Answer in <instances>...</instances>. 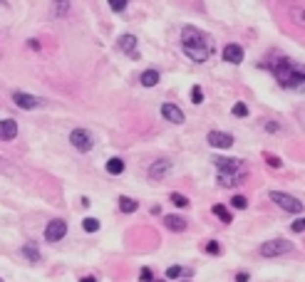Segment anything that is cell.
<instances>
[{
  "mask_svg": "<svg viewBox=\"0 0 305 282\" xmlns=\"http://www.w3.org/2000/svg\"><path fill=\"white\" fill-rule=\"evenodd\" d=\"M70 144L77 149V151H92V146H94V136L87 131V129H74L72 134H70Z\"/></svg>",
  "mask_w": 305,
  "mask_h": 282,
  "instance_id": "5",
  "label": "cell"
},
{
  "mask_svg": "<svg viewBox=\"0 0 305 282\" xmlns=\"http://www.w3.org/2000/svg\"><path fill=\"white\" fill-rule=\"evenodd\" d=\"M169 198H171V203L179 206V208H186V206H188V198H186L184 193H171Z\"/></svg>",
  "mask_w": 305,
  "mask_h": 282,
  "instance_id": "24",
  "label": "cell"
},
{
  "mask_svg": "<svg viewBox=\"0 0 305 282\" xmlns=\"http://www.w3.org/2000/svg\"><path fill=\"white\" fill-rule=\"evenodd\" d=\"M15 136H18V122H13V119H3V122H0V139L13 141Z\"/></svg>",
  "mask_w": 305,
  "mask_h": 282,
  "instance_id": "14",
  "label": "cell"
},
{
  "mask_svg": "<svg viewBox=\"0 0 305 282\" xmlns=\"http://www.w3.org/2000/svg\"><path fill=\"white\" fill-rule=\"evenodd\" d=\"M303 228H305V225H303V220H295V223L290 225V230H293V233H303Z\"/></svg>",
  "mask_w": 305,
  "mask_h": 282,
  "instance_id": "32",
  "label": "cell"
},
{
  "mask_svg": "<svg viewBox=\"0 0 305 282\" xmlns=\"http://www.w3.org/2000/svg\"><path fill=\"white\" fill-rule=\"evenodd\" d=\"M241 181H246L243 171H236V174H228V171H218V183H221L223 188H231V186H236V183H241Z\"/></svg>",
  "mask_w": 305,
  "mask_h": 282,
  "instance_id": "13",
  "label": "cell"
},
{
  "mask_svg": "<svg viewBox=\"0 0 305 282\" xmlns=\"http://www.w3.org/2000/svg\"><path fill=\"white\" fill-rule=\"evenodd\" d=\"M23 255H25L30 262H37V260H40V250H37L35 243H27V245L23 248Z\"/></svg>",
  "mask_w": 305,
  "mask_h": 282,
  "instance_id": "21",
  "label": "cell"
},
{
  "mask_svg": "<svg viewBox=\"0 0 305 282\" xmlns=\"http://www.w3.org/2000/svg\"><path fill=\"white\" fill-rule=\"evenodd\" d=\"M80 282H97V277H92V275H87V277H82Z\"/></svg>",
  "mask_w": 305,
  "mask_h": 282,
  "instance_id": "35",
  "label": "cell"
},
{
  "mask_svg": "<svg viewBox=\"0 0 305 282\" xmlns=\"http://www.w3.org/2000/svg\"><path fill=\"white\" fill-rule=\"evenodd\" d=\"M234 116H248V107L238 102V104L234 107Z\"/></svg>",
  "mask_w": 305,
  "mask_h": 282,
  "instance_id": "29",
  "label": "cell"
},
{
  "mask_svg": "<svg viewBox=\"0 0 305 282\" xmlns=\"http://www.w3.org/2000/svg\"><path fill=\"white\" fill-rule=\"evenodd\" d=\"M70 5H72V0H52V13L55 18H65L70 13Z\"/></svg>",
  "mask_w": 305,
  "mask_h": 282,
  "instance_id": "19",
  "label": "cell"
},
{
  "mask_svg": "<svg viewBox=\"0 0 305 282\" xmlns=\"http://www.w3.org/2000/svg\"><path fill=\"white\" fill-rule=\"evenodd\" d=\"M181 50L186 52L188 60L204 65V62H209L211 55H213V43H211V37H209L204 30L186 25V27L181 30Z\"/></svg>",
  "mask_w": 305,
  "mask_h": 282,
  "instance_id": "1",
  "label": "cell"
},
{
  "mask_svg": "<svg viewBox=\"0 0 305 282\" xmlns=\"http://www.w3.org/2000/svg\"><path fill=\"white\" fill-rule=\"evenodd\" d=\"M216 169L218 171H228V174H236V171H243V161L241 158L221 156V158H216Z\"/></svg>",
  "mask_w": 305,
  "mask_h": 282,
  "instance_id": "9",
  "label": "cell"
},
{
  "mask_svg": "<svg viewBox=\"0 0 305 282\" xmlns=\"http://www.w3.org/2000/svg\"><path fill=\"white\" fill-rule=\"evenodd\" d=\"M223 60L231 65H241L243 62V47L241 45H226L223 47Z\"/></svg>",
  "mask_w": 305,
  "mask_h": 282,
  "instance_id": "12",
  "label": "cell"
},
{
  "mask_svg": "<svg viewBox=\"0 0 305 282\" xmlns=\"http://www.w3.org/2000/svg\"><path fill=\"white\" fill-rule=\"evenodd\" d=\"M265 158H268V164H271V166L281 169V158H276V156H265Z\"/></svg>",
  "mask_w": 305,
  "mask_h": 282,
  "instance_id": "33",
  "label": "cell"
},
{
  "mask_svg": "<svg viewBox=\"0 0 305 282\" xmlns=\"http://www.w3.org/2000/svg\"><path fill=\"white\" fill-rule=\"evenodd\" d=\"M273 74H276V79L283 87H293V89L298 87V89H303V69L295 67L290 60H285V57L276 60L273 62Z\"/></svg>",
  "mask_w": 305,
  "mask_h": 282,
  "instance_id": "2",
  "label": "cell"
},
{
  "mask_svg": "<svg viewBox=\"0 0 305 282\" xmlns=\"http://www.w3.org/2000/svg\"><path fill=\"white\" fill-rule=\"evenodd\" d=\"M288 253H293V243H288V240H268V243L260 245L263 258H281Z\"/></svg>",
  "mask_w": 305,
  "mask_h": 282,
  "instance_id": "3",
  "label": "cell"
},
{
  "mask_svg": "<svg viewBox=\"0 0 305 282\" xmlns=\"http://www.w3.org/2000/svg\"><path fill=\"white\" fill-rule=\"evenodd\" d=\"M151 282H164V280H151Z\"/></svg>",
  "mask_w": 305,
  "mask_h": 282,
  "instance_id": "36",
  "label": "cell"
},
{
  "mask_svg": "<svg viewBox=\"0 0 305 282\" xmlns=\"http://www.w3.org/2000/svg\"><path fill=\"white\" fill-rule=\"evenodd\" d=\"M0 282H3V280H0Z\"/></svg>",
  "mask_w": 305,
  "mask_h": 282,
  "instance_id": "37",
  "label": "cell"
},
{
  "mask_svg": "<svg viewBox=\"0 0 305 282\" xmlns=\"http://www.w3.org/2000/svg\"><path fill=\"white\" fill-rule=\"evenodd\" d=\"M139 82H141L144 87H157V85H159V72H157V69H146V72H141Z\"/></svg>",
  "mask_w": 305,
  "mask_h": 282,
  "instance_id": "17",
  "label": "cell"
},
{
  "mask_svg": "<svg viewBox=\"0 0 305 282\" xmlns=\"http://www.w3.org/2000/svg\"><path fill=\"white\" fill-rule=\"evenodd\" d=\"M271 200L276 206H281L283 211H288V213H300L303 211V203L295 198V195H290V193H283V191H273L271 193Z\"/></svg>",
  "mask_w": 305,
  "mask_h": 282,
  "instance_id": "4",
  "label": "cell"
},
{
  "mask_svg": "<svg viewBox=\"0 0 305 282\" xmlns=\"http://www.w3.org/2000/svg\"><path fill=\"white\" fill-rule=\"evenodd\" d=\"M107 3H109V8H112L114 13H122V10L129 5V0H107Z\"/></svg>",
  "mask_w": 305,
  "mask_h": 282,
  "instance_id": "26",
  "label": "cell"
},
{
  "mask_svg": "<svg viewBox=\"0 0 305 282\" xmlns=\"http://www.w3.org/2000/svg\"><path fill=\"white\" fill-rule=\"evenodd\" d=\"M206 253H209V255H218V253H221V245H218V243H209V245H206Z\"/></svg>",
  "mask_w": 305,
  "mask_h": 282,
  "instance_id": "31",
  "label": "cell"
},
{
  "mask_svg": "<svg viewBox=\"0 0 305 282\" xmlns=\"http://www.w3.org/2000/svg\"><path fill=\"white\" fill-rule=\"evenodd\" d=\"M169 171H171V161H169V158H159L157 164H151V166H149V178L162 181V178H166Z\"/></svg>",
  "mask_w": 305,
  "mask_h": 282,
  "instance_id": "7",
  "label": "cell"
},
{
  "mask_svg": "<svg viewBox=\"0 0 305 282\" xmlns=\"http://www.w3.org/2000/svg\"><path fill=\"white\" fill-rule=\"evenodd\" d=\"M107 174H112V176H119V174H124V161H122L119 156L109 158V161H107Z\"/></svg>",
  "mask_w": 305,
  "mask_h": 282,
  "instance_id": "18",
  "label": "cell"
},
{
  "mask_svg": "<svg viewBox=\"0 0 305 282\" xmlns=\"http://www.w3.org/2000/svg\"><path fill=\"white\" fill-rule=\"evenodd\" d=\"M181 275H184V267H179V265H171V267L166 270V277H169V280H179Z\"/></svg>",
  "mask_w": 305,
  "mask_h": 282,
  "instance_id": "27",
  "label": "cell"
},
{
  "mask_svg": "<svg viewBox=\"0 0 305 282\" xmlns=\"http://www.w3.org/2000/svg\"><path fill=\"white\" fill-rule=\"evenodd\" d=\"M213 213H216V216H218L223 223H231V213H228V208H226V206L216 203V206H213Z\"/></svg>",
  "mask_w": 305,
  "mask_h": 282,
  "instance_id": "22",
  "label": "cell"
},
{
  "mask_svg": "<svg viewBox=\"0 0 305 282\" xmlns=\"http://www.w3.org/2000/svg\"><path fill=\"white\" fill-rule=\"evenodd\" d=\"M236 282H248V272H238V275H236Z\"/></svg>",
  "mask_w": 305,
  "mask_h": 282,
  "instance_id": "34",
  "label": "cell"
},
{
  "mask_svg": "<svg viewBox=\"0 0 305 282\" xmlns=\"http://www.w3.org/2000/svg\"><path fill=\"white\" fill-rule=\"evenodd\" d=\"M137 208H139V203H137L134 198H129V195H122V198H119V211H122V213H134Z\"/></svg>",
  "mask_w": 305,
  "mask_h": 282,
  "instance_id": "20",
  "label": "cell"
},
{
  "mask_svg": "<svg viewBox=\"0 0 305 282\" xmlns=\"http://www.w3.org/2000/svg\"><path fill=\"white\" fill-rule=\"evenodd\" d=\"M191 102H194V104H201V102H204V89H201V87H194V89H191Z\"/></svg>",
  "mask_w": 305,
  "mask_h": 282,
  "instance_id": "28",
  "label": "cell"
},
{
  "mask_svg": "<svg viewBox=\"0 0 305 282\" xmlns=\"http://www.w3.org/2000/svg\"><path fill=\"white\" fill-rule=\"evenodd\" d=\"M13 102H15L20 109H27V111L40 107V99L32 97V94H27V92H15V94H13Z\"/></svg>",
  "mask_w": 305,
  "mask_h": 282,
  "instance_id": "10",
  "label": "cell"
},
{
  "mask_svg": "<svg viewBox=\"0 0 305 282\" xmlns=\"http://www.w3.org/2000/svg\"><path fill=\"white\" fill-rule=\"evenodd\" d=\"M141 282H151V280H154V275H151V270L149 267H141V277H139Z\"/></svg>",
  "mask_w": 305,
  "mask_h": 282,
  "instance_id": "30",
  "label": "cell"
},
{
  "mask_svg": "<svg viewBox=\"0 0 305 282\" xmlns=\"http://www.w3.org/2000/svg\"><path fill=\"white\" fill-rule=\"evenodd\" d=\"M117 45H119V50L127 52L129 57H137V37H134V35H122Z\"/></svg>",
  "mask_w": 305,
  "mask_h": 282,
  "instance_id": "15",
  "label": "cell"
},
{
  "mask_svg": "<svg viewBox=\"0 0 305 282\" xmlns=\"http://www.w3.org/2000/svg\"><path fill=\"white\" fill-rule=\"evenodd\" d=\"M65 235H67V223L65 220L55 218V220L47 223V228H45V240L47 243H60Z\"/></svg>",
  "mask_w": 305,
  "mask_h": 282,
  "instance_id": "6",
  "label": "cell"
},
{
  "mask_svg": "<svg viewBox=\"0 0 305 282\" xmlns=\"http://www.w3.org/2000/svg\"><path fill=\"white\" fill-rule=\"evenodd\" d=\"M162 114H164L166 122H171V124H184V111H181V107H176V104H164V107H162Z\"/></svg>",
  "mask_w": 305,
  "mask_h": 282,
  "instance_id": "11",
  "label": "cell"
},
{
  "mask_svg": "<svg viewBox=\"0 0 305 282\" xmlns=\"http://www.w3.org/2000/svg\"><path fill=\"white\" fill-rule=\"evenodd\" d=\"M164 223L169 230H176V233L186 230V218H181V216H164Z\"/></svg>",
  "mask_w": 305,
  "mask_h": 282,
  "instance_id": "16",
  "label": "cell"
},
{
  "mask_svg": "<svg viewBox=\"0 0 305 282\" xmlns=\"http://www.w3.org/2000/svg\"><path fill=\"white\" fill-rule=\"evenodd\" d=\"M82 228H85V233H97V230H99V220H97V218H85V220H82Z\"/></svg>",
  "mask_w": 305,
  "mask_h": 282,
  "instance_id": "23",
  "label": "cell"
},
{
  "mask_svg": "<svg viewBox=\"0 0 305 282\" xmlns=\"http://www.w3.org/2000/svg\"><path fill=\"white\" fill-rule=\"evenodd\" d=\"M231 206H234L236 211H246V208H248V200H246V195H234V198H231Z\"/></svg>",
  "mask_w": 305,
  "mask_h": 282,
  "instance_id": "25",
  "label": "cell"
},
{
  "mask_svg": "<svg viewBox=\"0 0 305 282\" xmlns=\"http://www.w3.org/2000/svg\"><path fill=\"white\" fill-rule=\"evenodd\" d=\"M209 144L213 149H231L234 146V136L228 131H211L209 134Z\"/></svg>",
  "mask_w": 305,
  "mask_h": 282,
  "instance_id": "8",
  "label": "cell"
}]
</instances>
